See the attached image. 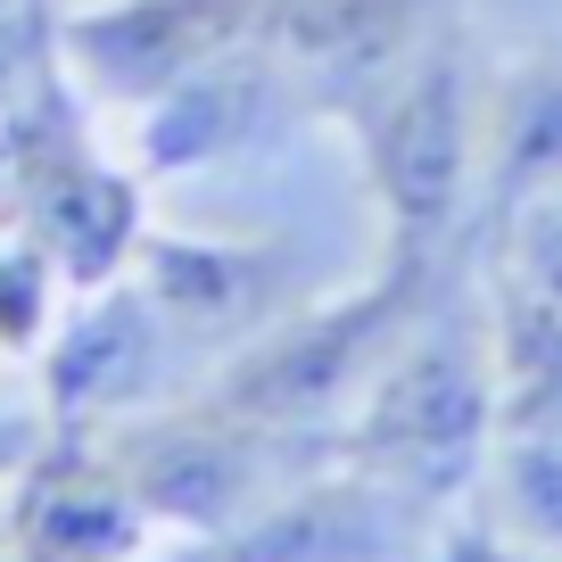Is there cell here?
I'll return each instance as SVG.
<instances>
[{
  "mask_svg": "<svg viewBox=\"0 0 562 562\" xmlns=\"http://www.w3.org/2000/svg\"><path fill=\"white\" fill-rule=\"evenodd\" d=\"M456 18H463V0H273L265 42L315 100V124H339V108L356 91H372L389 67H405Z\"/></svg>",
  "mask_w": 562,
  "mask_h": 562,
  "instance_id": "30bf717a",
  "label": "cell"
},
{
  "mask_svg": "<svg viewBox=\"0 0 562 562\" xmlns=\"http://www.w3.org/2000/svg\"><path fill=\"white\" fill-rule=\"evenodd\" d=\"M108 463L124 472L133 505L158 521V538H215V529L265 513L281 488H299L331 447L315 439H273L257 422L224 414L215 397H166L124 422H100Z\"/></svg>",
  "mask_w": 562,
  "mask_h": 562,
  "instance_id": "5b68a950",
  "label": "cell"
},
{
  "mask_svg": "<svg viewBox=\"0 0 562 562\" xmlns=\"http://www.w3.org/2000/svg\"><path fill=\"white\" fill-rule=\"evenodd\" d=\"M299 124H315V100L273 58V42H248V50L199 67L191 83L158 91L149 108H133V175L140 182L207 175V166L281 149Z\"/></svg>",
  "mask_w": 562,
  "mask_h": 562,
  "instance_id": "52a82bcc",
  "label": "cell"
},
{
  "mask_svg": "<svg viewBox=\"0 0 562 562\" xmlns=\"http://www.w3.org/2000/svg\"><path fill=\"white\" fill-rule=\"evenodd\" d=\"M0 224H9V166H0Z\"/></svg>",
  "mask_w": 562,
  "mask_h": 562,
  "instance_id": "e0dca14e",
  "label": "cell"
},
{
  "mask_svg": "<svg viewBox=\"0 0 562 562\" xmlns=\"http://www.w3.org/2000/svg\"><path fill=\"white\" fill-rule=\"evenodd\" d=\"M58 67V0H0V116Z\"/></svg>",
  "mask_w": 562,
  "mask_h": 562,
  "instance_id": "2e32d148",
  "label": "cell"
},
{
  "mask_svg": "<svg viewBox=\"0 0 562 562\" xmlns=\"http://www.w3.org/2000/svg\"><path fill=\"white\" fill-rule=\"evenodd\" d=\"M67 273L25 224H0V364H42L50 331L67 323Z\"/></svg>",
  "mask_w": 562,
  "mask_h": 562,
  "instance_id": "5bb4252c",
  "label": "cell"
},
{
  "mask_svg": "<svg viewBox=\"0 0 562 562\" xmlns=\"http://www.w3.org/2000/svg\"><path fill=\"white\" fill-rule=\"evenodd\" d=\"M488 331H496V430L562 439V306L529 299L513 281H488Z\"/></svg>",
  "mask_w": 562,
  "mask_h": 562,
  "instance_id": "7c38bea8",
  "label": "cell"
},
{
  "mask_svg": "<svg viewBox=\"0 0 562 562\" xmlns=\"http://www.w3.org/2000/svg\"><path fill=\"white\" fill-rule=\"evenodd\" d=\"M480 273L562 306V191L529 199L521 215H505L496 232H480Z\"/></svg>",
  "mask_w": 562,
  "mask_h": 562,
  "instance_id": "9a60e30c",
  "label": "cell"
},
{
  "mask_svg": "<svg viewBox=\"0 0 562 562\" xmlns=\"http://www.w3.org/2000/svg\"><path fill=\"white\" fill-rule=\"evenodd\" d=\"M133 290L158 306V323L182 339V356L207 381L232 348L281 323L299 306V265L273 240H182V232H140L133 248Z\"/></svg>",
  "mask_w": 562,
  "mask_h": 562,
  "instance_id": "9c48e42d",
  "label": "cell"
},
{
  "mask_svg": "<svg viewBox=\"0 0 562 562\" xmlns=\"http://www.w3.org/2000/svg\"><path fill=\"white\" fill-rule=\"evenodd\" d=\"M158 546V521L133 505L100 430H50L9 472L0 562H149Z\"/></svg>",
  "mask_w": 562,
  "mask_h": 562,
  "instance_id": "ba28073f",
  "label": "cell"
},
{
  "mask_svg": "<svg viewBox=\"0 0 562 562\" xmlns=\"http://www.w3.org/2000/svg\"><path fill=\"white\" fill-rule=\"evenodd\" d=\"M480 257V240L447 248V257H381V273L339 290V299H315V306H290L281 323H265L248 348H232L224 364L199 381V397H215L224 414L257 422L273 439H315L331 447L339 422L364 405L372 372L389 364L414 315L439 299L447 281Z\"/></svg>",
  "mask_w": 562,
  "mask_h": 562,
  "instance_id": "7a4b0ae2",
  "label": "cell"
},
{
  "mask_svg": "<svg viewBox=\"0 0 562 562\" xmlns=\"http://www.w3.org/2000/svg\"><path fill=\"white\" fill-rule=\"evenodd\" d=\"M496 447V331L480 257L414 315V331L372 372L364 405L339 422L331 456L422 505H456Z\"/></svg>",
  "mask_w": 562,
  "mask_h": 562,
  "instance_id": "6da1fadb",
  "label": "cell"
},
{
  "mask_svg": "<svg viewBox=\"0 0 562 562\" xmlns=\"http://www.w3.org/2000/svg\"><path fill=\"white\" fill-rule=\"evenodd\" d=\"M480 67L463 18L430 34L405 67L339 108V133L364 158V191L381 207V257H447L472 232V175H480Z\"/></svg>",
  "mask_w": 562,
  "mask_h": 562,
  "instance_id": "3957f363",
  "label": "cell"
},
{
  "mask_svg": "<svg viewBox=\"0 0 562 562\" xmlns=\"http://www.w3.org/2000/svg\"><path fill=\"white\" fill-rule=\"evenodd\" d=\"M100 108L75 91L67 58L25 91L9 116H0V166H9V224H25L42 248L58 257L67 290H100L133 265L149 207L140 191L149 182L133 166H116V149L100 140Z\"/></svg>",
  "mask_w": 562,
  "mask_h": 562,
  "instance_id": "277c9868",
  "label": "cell"
},
{
  "mask_svg": "<svg viewBox=\"0 0 562 562\" xmlns=\"http://www.w3.org/2000/svg\"><path fill=\"white\" fill-rule=\"evenodd\" d=\"M273 0H100L58 9V58L91 108H149L199 67L265 42Z\"/></svg>",
  "mask_w": 562,
  "mask_h": 562,
  "instance_id": "8992f818",
  "label": "cell"
},
{
  "mask_svg": "<svg viewBox=\"0 0 562 562\" xmlns=\"http://www.w3.org/2000/svg\"><path fill=\"white\" fill-rule=\"evenodd\" d=\"M546 191H562V50H521L505 67H480L472 232H496Z\"/></svg>",
  "mask_w": 562,
  "mask_h": 562,
  "instance_id": "8fae6325",
  "label": "cell"
},
{
  "mask_svg": "<svg viewBox=\"0 0 562 562\" xmlns=\"http://www.w3.org/2000/svg\"><path fill=\"white\" fill-rule=\"evenodd\" d=\"M480 472L496 488V538L529 546V554H562V439L496 430Z\"/></svg>",
  "mask_w": 562,
  "mask_h": 562,
  "instance_id": "4fadbf2b",
  "label": "cell"
}]
</instances>
